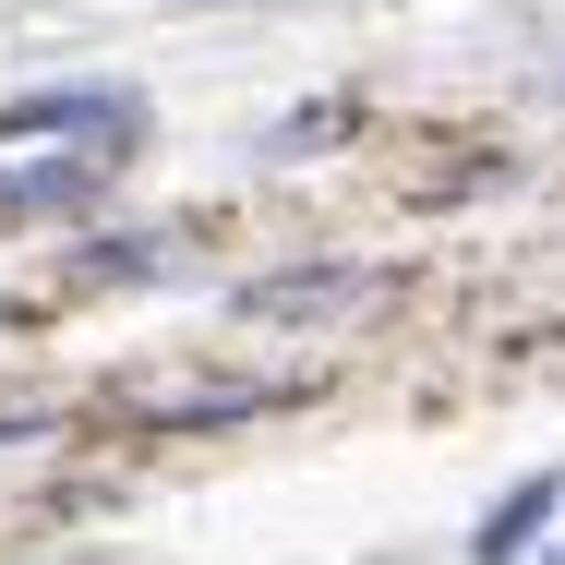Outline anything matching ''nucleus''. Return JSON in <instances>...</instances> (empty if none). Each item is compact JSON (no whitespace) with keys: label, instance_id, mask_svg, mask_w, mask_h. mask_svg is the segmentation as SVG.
Instances as JSON below:
<instances>
[{"label":"nucleus","instance_id":"obj_1","mask_svg":"<svg viewBox=\"0 0 565 565\" xmlns=\"http://www.w3.org/2000/svg\"><path fill=\"white\" fill-rule=\"evenodd\" d=\"M361 289H373L361 265H301V277H253L241 313H338V301H361Z\"/></svg>","mask_w":565,"mask_h":565},{"label":"nucleus","instance_id":"obj_3","mask_svg":"<svg viewBox=\"0 0 565 565\" xmlns=\"http://www.w3.org/2000/svg\"><path fill=\"white\" fill-rule=\"evenodd\" d=\"M97 193V157H61V169H12L0 181V217H36V205H85Z\"/></svg>","mask_w":565,"mask_h":565},{"label":"nucleus","instance_id":"obj_2","mask_svg":"<svg viewBox=\"0 0 565 565\" xmlns=\"http://www.w3.org/2000/svg\"><path fill=\"white\" fill-rule=\"evenodd\" d=\"M542 518H554V481H518V493H505V505L481 518V542H469V554H481V565H518V554H530V530H542Z\"/></svg>","mask_w":565,"mask_h":565}]
</instances>
